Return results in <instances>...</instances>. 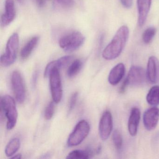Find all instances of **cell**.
Returning a JSON list of instances; mask_svg holds the SVG:
<instances>
[{"mask_svg":"<svg viewBox=\"0 0 159 159\" xmlns=\"http://www.w3.org/2000/svg\"><path fill=\"white\" fill-rule=\"evenodd\" d=\"M140 118V111L137 107L131 110L128 122V130L132 136H134L137 133Z\"/></svg>","mask_w":159,"mask_h":159,"instance_id":"5bb4252c","label":"cell"},{"mask_svg":"<svg viewBox=\"0 0 159 159\" xmlns=\"http://www.w3.org/2000/svg\"><path fill=\"white\" fill-rule=\"evenodd\" d=\"M20 145L21 142L20 139L17 138H15L10 140L5 148V152L6 156L12 157L19 150Z\"/></svg>","mask_w":159,"mask_h":159,"instance_id":"d6986e66","label":"cell"},{"mask_svg":"<svg viewBox=\"0 0 159 159\" xmlns=\"http://www.w3.org/2000/svg\"><path fill=\"white\" fill-rule=\"evenodd\" d=\"M4 13L1 17V26L6 27L13 21L16 16L15 6L14 0H5Z\"/></svg>","mask_w":159,"mask_h":159,"instance_id":"7c38bea8","label":"cell"},{"mask_svg":"<svg viewBox=\"0 0 159 159\" xmlns=\"http://www.w3.org/2000/svg\"><path fill=\"white\" fill-rule=\"evenodd\" d=\"M147 77L148 80L155 84L159 80V61L154 56L149 58L147 66Z\"/></svg>","mask_w":159,"mask_h":159,"instance_id":"8fae6325","label":"cell"},{"mask_svg":"<svg viewBox=\"0 0 159 159\" xmlns=\"http://www.w3.org/2000/svg\"><path fill=\"white\" fill-rule=\"evenodd\" d=\"M85 38L79 31H72L62 36L59 40V46L64 51L71 52L79 49L84 43Z\"/></svg>","mask_w":159,"mask_h":159,"instance_id":"277c9868","label":"cell"},{"mask_svg":"<svg viewBox=\"0 0 159 159\" xmlns=\"http://www.w3.org/2000/svg\"><path fill=\"white\" fill-rule=\"evenodd\" d=\"M74 0H53L54 6L59 9H70L74 6Z\"/></svg>","mask_w":159,"mask_h":159,"instance_id":"603a6c76","label":"cell"},{"mask_svg":"<svg viewBox=\"0 0 159 159\" xmlns=\"http://www.w3.org/2000/svg\"><path fill=\"white\" fill-rule=\"evenodd\" d=\"M50 84L52 98L55 103L61 101L63 96V89L60 78L59 70L53 69L50 75Z\"/></svg>","mask_w":159,"mask_h":159,"instance_id":"8992f818","label":"cell"},{"mask_svg":"<svg viewBox=\"0 0 159 159\" xmlns=\"http://www.w3.org/2000/svg\"><path fill=\"white\" fill-rule=\"evenodd\" d=\"M112 140L116 148L118 150L120 149L123 144L122 137L118 130H115L113 132Z\"/></svg>","mask_w":159,"mask_h":159,"instance_id":"cb8c5ba5","label":"cell"},{"mask_svg":"<svg viewBox=\"0 0 159 159\" xmlns=\"http://www.w3.org/2000/svg\"><path fill=\"white\" fill-rule=\"evenodd\" d=\"M125 66L122 63H119L111 70L108 75L109 83L112 85L118 84L123 78L125 73Z\"/></svg>","mask_w":159,"mask_h":159,"instance_id":"2e32d148","label":"cell"},{"mask_svg":"<svg viewBox=\"0 0 159 159\" xmlns=\"http://www.w3.org/2000/svg\"><path fill=\"white\" fill-rule=\"evenodd\" d=\"M152 0H137L138 25L142 27L145 25L151 6Z\"/></svg>","mask_w":159,"mask_h":159,"instance_id":"4fadbf2b","label":"cell"},{"mask_svg":"<svg viewBox=\"0 0 159 159\" xmlns=\"http://www.w3.org/2000/svg\"><path fill=\"white\" fill-rule=\"evenodd\" d=\"M146 100L149 105L153 107L159 105V85H154L151 87L146 97Z\"/></svg>","mask_w":159,"mask_h":159,"instance_id":"ac0fdd59","label":"cell"},{"mask_svg":"<svg viewBox=\"0 0 159 159\" xmlns=\"http://www.w3.org/2000/svg\"><path fill=\"white\" fill-rule=\"evenodd\" d=\"M129 30L127 26L123 25L119 29L112 39L107 45L102 53L104 59L113 60L121 53L128 40Z\"/></svg>","mask_w":159,"mask_h":159,"instance_id":"6da1fadb","label":"cell"},{"mask_svg":"<svg viewBox=\"0 0 159 159\" xmlns=\"http://www.w3.org/2000/svg\"><path fill=\"white\" fill-rule=\"evenodd\" d=\"M113 127V120L110 111H106L102 114L99 123V134L103 140L108 138Z\"/></svg>","mask_w":159,"mask_h":159,"instance_id":"9c48e42d","label":"cell"},{"mask_svg":"<svg viewBox=\"0 0 159 159\" xmlns=\"http://www.w3.org/2000/svg\"><path fill=\"white\" fill-rule=\"evenodd\" d=\"M19 43V39L18 34L14 33L8 39L5 52L1 57L2 66L8 67L14 63L17 56Z\"/></svg>","mask_w":159,"mask_h":159,"instance_id":"3957f363","label":"cell"},{"mask_svg":"<svg viewBox=\"0 0 159 159\" xmlns=\"http://www.w3.org/2000/svg\"><path fill=\"white\" fill-rule=\"evenodd\" d=\"M92 155V152L89 150H75L70 152L67 159H87Z\"/></svg>","mask_w":159,"mask_h":159,"instance_id":"ffe728a7","label":"cell"},{"mask_svg":"<svg viewBox=\"0 0 159 159\" xmlns=\"http://www.w3.org/2000/svg\"><path fill=\"white\" fill-rule=\"evenodd\" d=\"M90 130V125L87 121L85 120L80 121L69 136L68 146L74 147L80 144L89 134Z\"/></svg>","mask_w":159,"mask_h":159,"instance_id":"5b68a950","label":"cell"},{"mask_svg":"<svg viewBox=\"0 0 159 159\" xmlns=\"http://www.w3.org/2000/svg\"><path fill=\"white\" fill-rule=\"evenodd\" d=\"M39 37H33L27 42L21 51V57L23 59L28 58L31 54L39 43Z\"/></svg>","mask_w":159,"mask_h":159,"instance_id":"e0dca14e","label":"cell"},{"mask_svg":"<svg viewBox=\"0 0 159 159\" xmlns=\"http://www.w3.org/2000/svg\"><path fill=\"white\" fill-rule=\"evenodd\" d=\"M156 29L153 27L147 28L142 34V38L143 42L146 44L150 43L156 34Z\"/></svg>","mask_w":159,"mask_h":159,"instance_id":"7402d4cb","label":"cell"},{"mask_svg":"<svg viewBox=\"0 0 159 159\" xmlns=\"http://www.w3.org/2000/svg\"><path fill=\"white\" fill-rule=\"evenodd\" d=\"M82 65V62L80 59H76L73 61L68 69L67 76L70 78L76 76L81 69Z\"/></svg>","mask_w":159,"mask_h":159,"instance_id":"44dd1931","label":"cell"},{"mask_svg":"<svg viewBox=\"0 0 159 159\" xmlns=\"http://www.w3.org/2000/svg\"><path fill=\"white\" fill-rule=\"evenodd\" d=\"M146 76L145 70L142 67L132 66L124 83L127 86H139L144 83Z\"/></svg>","mask_w":159,"mask_h":159,"instance_id":"ba28073f","label":"cell"},{"mask_svg":"<svg viewBox=\"0 0 159 159\" xmlns=\"http://www.w3.org/2000/svg\"><path fill=\"white\" fill-rule=\"evenodd\" d=\"M22 158L21 155L20 154H17L16 155H13V156H12L11 158H14V159H19Z\"/></svg>","mask_w":159,"mask_h":159,"instance_id":"f1b7e54d","label":"cell"},{"mask_svg":"<svg viewBox=\"0 0 159 159\" xmlns=\"http://www.w3.org/2000/svg\"><path fill=\"white\" fill-rule=\"evenodd\" d=\"M34 1L40 7H42L44 5V0H34Z\"/></svg>","mask_w":159,"mask_h":159,"instance_id":"83f0119b","label":"cell"},{"mask_svg":"<svg viewBox=\"0 0 159 159\" xmlns=\"http://www.w3.org/2000/svg\"><path fill=\"white\" fill-rule=\"evenodd\" d=\"M120 2L122 5L127 9L131 8L133 5V0H120Z\"/></svg>","mask_w":159,"mask_h":159,"instance_id":"4316f807","label":"cell"},{"mask_svg":"<svg viewBox=\"0 0 159 159\" xmlns=\"http://www.w3.org/2000/svg\"><path fill=\"white\" fill-rule=\"evenodd\" d=\"M11 85L17 102L20 104L24 103L26 97L25 82L21 73L17 70H15L12 74Z\"/></svg>","mask_w":159,"mask_h":159,"instance_id":"52a82bcc","label":"cell"},{"mask_svg":"<svg viewBox=\"0 0 159 159\" xmlns=\"http://www.w3.org/2000/svg\"><path fill=\"white\" fill-rule=\"evenodd\" d=\"M78 97V93L77 92H75L71 95L69 102V111L70 112L75 107Z\"/></svg>","mask_w":159,"mask_h":159,"instance_id":"484cf974","label":"cell"},{"mask_svg":"<svg viewBox=\"0 0 159 159\" xmlns=\"http://www.w3.org/2000/svg\"><path fill=\"white\" fill-rule=\"evenodd\" d=\"M17 1H18L19 2H20V3H22L23 2V0H17Z\"/></svg>","mask_w":159,"mask_h":159,"instance_id":"f546056e","label":"cell"},{"mask_svg":"<svg viewBox=\"0 0 159 159\" xmlns=\"http://www.w3.org/2000/svg\"><path fill=\"white\" fill-rule=\"evenodd\" d=\"M54 103H55L54 101L50 102L45 108L44 116L46 120H51L53 116L55 111V104Z\"/></svg>","mask_w":159,"mask_h":159,"instance_id":"d4e9b609","label":"cell"},{"mask_svg":"<svg viewBox=\"0 0 159 159\" xmlns=\"http://www.w3.org/2000/svg\"><path fill=\"white\" fill-rule=\"evenodd\" d=\"M143 124L147 130H153L158 125L159 120V109L152 107L146 110L143 115Z\"/></svg>","mask_w":159,"mask_h":159,"instance_id":"30bf717a","label":"cell"},{"mask_svg":"<svg viewBox=\"0 0 159 159\" xmlns=\"http://www.w3.org/2000/svg\"><path fill=\"white\" fill-rule=\"evenodd\" d=\"M73 59V57L71 56H66L63 57L57 60H54L49 63L46 66L44 72V76L45 78L49 77L50 73L53 69L60 70V69L66 66Z\"/></svg>","mask_w":159,"mask_h":159,"instance_id":"9a60e30c","label":"cell"},{"mask_svg":"<svg viewBox=\"0 0 159 159\" xmlns=\"http://www.w3.org/2000/svg\"><path fill=\"white\" fill-rule=\"evenodd\" d=\"M1 110L7 118V128L12 130L16 126L18 112L14 99L10 95H4L1 99Z\"/></svg>","mask_w":159,"mask_h":159,"instance_id":"7a4b0ae2","label":"cell"}]
</instances>
